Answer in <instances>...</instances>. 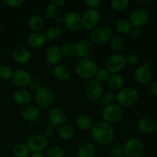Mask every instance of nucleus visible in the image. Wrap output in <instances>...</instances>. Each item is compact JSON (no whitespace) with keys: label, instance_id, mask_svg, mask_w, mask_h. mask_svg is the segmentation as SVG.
I'll list each match as a JSON object with an SVG mask.
<instances>
[{"label":"nucleus","instance_id":"1","mask_svg":"<svg viewBox=\"0 0 157 157\" xmlns=\"http://www.w3.org/2000/svg\"><path fill=\"white\" fill-rule=\"evenodd\" d=\"M90 131L94 142L101 147L110 145L115 138L113 126L104 121L94 123Z\"/></svg>","mask_w":157,"mask_h":157},{"label":"nucleus","instance_id":"2","mask_svg":"<svg viewBox=\"0 0 157 157\" xmlns=\"http://www.w3.org/2000/svg\"><path fill=\"white\" fill-rule=\"evenodd\" d=\"M139 92L133 87H123L116 93V103L123 108L134 106L139 100Z\"/></svg>","mask_w":157,"mask_h":157},{"label":"nucleus","instance_id":"3","mask_svg":"<svg viewBox=\"0 0 157 157\" xmlns=\"http://www.w3.org/2000/svg\"><path fill=\"white\" fill-rule=\"evenodd\" d=\"M98 70V64L90 58L80 59L75 65V71L81 78L90 80L94 78Z\"/></svg>","mask_w":157,"mask_h":157},{"label":"nucleus","instance_id":"4","mask_svg":"<svg viewBox=\"0 0 157 157\" xmlns=\"http://www.w3.org/2000/svg\"><path fill=\"white\" fill-rule=\"evenodd\" d=\"M123 148L126 157H141L144 153L145 145L140 138L131 137L126 141Z\"/></svg>","mask_w":157,"mask_h":157},{"label":"nucleus","instance_id":"5","mask_svg":"<svg viewBox=\"0 0 157 157\" xmlns=\"http://www.w3.org/2000/svg\"><path fill=\"white\" fill-rule=\"evenodd\" d=\"M113 35L112 29L108 25H98L90 32V41L93 44L102 45L109 42Z\"/></svg>","mask_w":157,"mask_h":157},{"label":"nucleus","instance_id":"6","mask_svg":"<svg viewBox=\"0 0 157 157\" xmlns=\"http://www.w3.org/2000/svg\"><path fill=\"white\" fill-rule=\"evenodd\" d=\"M124 115V108L118 105L117 103L105 106L102 110V117L104 121L111 125L121 121Z\"/></svg>","mask_w":157,"mask_h":157},{"label":"nucleus","instance_id":"7","mask_svg":"<svg viewBox=\"0 0 157 157\" xmlns=\"http://www.w3.org/2000/svg\"><path fill=\"white\" fill-rule=\"evenodd\" d=\"M55 101V94L51 88L42 87L36 92L35 98V106L38 109H46L50 107Z\"/></svg>","mask_w":157,"mask_h":157},{"label":"nucleus","instance_id":"8","mask_svg":"<svg viewBox=\"0 0 157 157\" xmlns=\"http://www.w3.org/2000/svg\"><path fill=\"white\" fill-rule=\"evenodd\" d=\"M48 145V140L41 133H35L29 136L26 141V146L31 153H41Z\"/></svg>","mask_w":157,"mask_h":157},{"label":"nucleus","instance_id":"9","mask_svg":"<svg viewBox=\"0 0 157 157\" xmlns=\"http://www.w3.org/2000/svg\"><path fill=\"white\" fill-rule=\"evenodd\" d=\"M127 63L125 58L120 53L112 54L106 62V69L110 74H119L125 68Z\"/></svg>","mask_w":157,"mask_h":157},{"label":"nucleus","instance_id":"10","mask_svg":"<svg viewBox=\"0 0 157 157\" xmlns=\"http://www.w3.org/2000/svg\"><path fill=\"white\" fill-rule=\"evenodd\" d=\"M82 26L87 30L92 31L99 25L101 15L98 10L87 9L81 15Z\"/></svg>","mask_w":157,"mask_h":157},{"label":"nucleus","instance_id":"11","mask_svg":"<svg viewBox=\"0 0 157 157\" xmlns=\"http://www.w3.org/2000/svg\"><path fill=\"white\" fill-rule=\"evenodd\" d=\"M149 20V14L147 11L142 8L135 9L130 12L129 16V21L132 27L140 29L144 27Z\"/></svg>","mask_w":157,"mask_h":157},{"label":"nucleus","instance_id":"12","mask_svg":"<svg viewBox=\"0 0 157 157\" xmlns=\"http://www.w3.org/2000/svg\"><path fill=\"white\" fill-rule=\"evenodd\" d=\"M64 24L71 32H78L82 27L81 15L75 11H70L64 16Z\"/></svg>","mask_w":157,"mask_h":157},{"label":"nucleus","instance_id":"13","mask_svg":"<svg viewBox=\"0 0 157 157\" xmlns=\"http://www.w3.org/2000/svg\"><path fill=\"white\" fill-rule=\"evenodd\" d=\"M85 94L90 101H96L101 99L104 93V87L102 84L96 80H90L85 87Z\"/></svg>","mask_w":157,"mask_h":157},{"label":"nucleus","instance_id":"14","mask_svg":"<svg viewBox=\"0 0 157 157\" xmlns=\"http://www.w3.org/2000/svg\"><path fill=\"white\" fill-rule=\"evenodd\" d=\"M12 82L18 88H25L32 80L30 72L25 69H18L12 74Z\"/></svg>","mask_w":157,"mask_h":157},{"label":"nucleus","instance_id":"15","mask_svg":"<svg viewBox=\"0 0 157 157\" xmlns=\"http://www.w3.org/2000/svg\"><path fill=\"white\" fill-rule=\"evenodd\" d=\"M75 55L81 59L90 58L94 52V44L89 40H82L75 44Z\"/></svg>","mask_w":157,"mask_h":157},{"label":"nucleus","instance_id":"16","mask_svg":"<svg viewBox=\"0 0 157 157\" xmlns=\"http://www.w3.org/2000/svg\"><path fill=\"white\" fill-rule=\"evenodd\" d=\"M48 119L52 125L58 128L65 124L67 115L63 109L60 107H53L48 113Z\"/></svg>","mask_w":157,"mask_h":157},{"label":"nucleus","instance_id":"17","mask_svg":"<svg viewBox=\"0 0 157 157\" xmlns=\"http://www.w3.org/2000/svg\"><path fill=\"white\" fill-rule=\"evenodd\" d=\"M134 78L136 82L141 85L148 84L152 79V71L150 67L145 64L138 66L134 71Z\"/></svg>","mask_w":157,"mask_h":157},{"label":"nucleus","instance_id":"18","mask_svg":"<svg viewBox=\"0 0 157 157\" xmlns=\"http://www.w3.org/2000/svg\"><path fill=\"white\" fill-rule=\"evenodd\" d=\"M63 58L61 47L58 45H52L46 50L45 59L51 65H58Z\"/></svg>","mask_w":157,"mask_h":157},{"label":"nucleus","instance_id":"19","mask_svg":"<svg viewBox=\"0 0 157 157\" xmlns=\"http://www.w3.org/2000/svg\"><path fill=\"white\" fill-rule=\"evenodd\" d=\"M20 114L21 118L25 121L28 122H35L39 119L41 111L40 109H38L35 105L29 104L21 108Z\"/></svg>","mask_w":157,"mask_h":157},{"label":"nucleus","instance_id":"20","mask_svg":"<svg viewBox=\"0 0 157 157\" xmlns=\"http://www.w3.org/2000/svg\"><path fill=\"white\" fill-rule=\"evenodd\" d=\"M156 121L152 117L146 116L143 117L138 121L136 124V127L138 130L141 133H150L155 131L156 127Z\"/></svg>","mask_w":157,"mask_h":157},{"label":"nucleus","instance_id":"21","mask_svg":"<svg viewBox=\"0 0 157 157\" xmlns=\"http://www.w3.org/2000/svg\"><path fill=\"white\" fill-rule=\"evenodd\" d=\"M32 54L30 51L25 47H17L12 52V58L19 64H25L30 61Z\"/></svg>","mask_w":157,"mask_h":157},{"label":"nucleus","instance_id":"22","mask_svg":"<svg viewBox=\"0 0 157 157\" xmlns=\"http://www.w3.org/2000/svg\"><path fill=\"white\" fill-rule=\"evenodd\" d=\"M12 99L15 104L23 107L30 104L32 101V94L25 88H19L14 92Z\"/></svg>","mask_w":157,"mask_h":157},{"label":"nucleus","instance_id":"23","mask_svg":"<svg viewBox=\"0 0 157 157\" xmlns=\"http://www.w3.org/2000/svg\"><path fill=\"white\" fill-rule=\"evenodd\" d=\"M45 35L43 32H34L29 34L27 37V44L32 48L38 49L43 47L45 44Z\"/></svg>","mask_w":157,"mask_h":157},{"label":"nucleus","instance_id":"24","mask_svg":"<svg viewBox=\"0 0 157 157\" xmlns=\"http://www.w3.org/2000/svg\"><path fill=\"white\" fill-rule=\"evenodd\" d=\"M52 74L53 76L60 81H68L71 76V70L64 64H58L54 66L52 69Z\"/></svg>","mask_w":157,"mask_h":157},{"label":"nucleus","instance_id":"25","mask_svg":"<svg viewBox=\"0 0 157 157\" xmlns=\"http://www.w3.org/2000/svg\"><path fill=\"white\" fill-rule=\"evenodd\" d=\"M94 124V123L91 117L88 114H85V113L78 115L75 119V124H76L77 127L83 131L90 130Z\"/></svg>","mask_w":157,"mask_h":157},{"label":"nucleus","instance_id":"26","mask_svg":"<svg viewBox=\"0 0 157 157\" xmlns=\"http://www.w3.org/2000/svg\"><path fill=\"white\" fill-rule=\"evenodd\" d=\"M107 82L111 91L117 92L124 87V78L119 74H110V78Z\"/></svg>","mask_w":157,"mask_h":157},{"label":"nucleus","instance_id":"27","mask_svg":"<svg viewBox=\"0 0 157 157\" xmlns=\"http://www.w3.org/2000/svg\"><path fill=\"white\" fill-rule=\"evenodd\" d=\"M97 150L94 146L90 143H84L81 144L78 149L77 156L78 157H95Z\"/></svg>","mask_w":157,"mask_h":157},{"label":"nucleus","instance_id":"28","mask_svg":"<svg viewBox=\"0 0 157 157\" xmlns=\"http://www.w3.org/2000/svg\"><path fill=\"white\" fill-rule=\"evenodd\" d=\"M44 18L38 15H33L29 18V26L34 32H41L44 29Z\"/></svg>","mask_w":157,"mask_h":157},{"label":"nucleus","instance_id":"29","mask_svg":"<svg viewBox=\"0 0 157 157\" xmlns=\"http://www.w3.org/2000/svg\"><path fill=\"white\" fill-rule=\"evenodd\" d=\"M57 134L63 140L68 141L73 139L75 136V130L71 126L64 124L57 128Z\"/></svg>","mask_w":157,"mask_h":157},{"label":"nucleus","instance_id":"30","mask_svg":"<svg viewBox=\"0 0 157 157\" xmlns=\"http://www.w3.org/2000/svg\"><path fill=\"white\" fill-rule=\"evenodd\" d=\"M132 25L129 20L125 18H121L117 21L115 23V29L117 32L121 35H126V34L130 33L132 29Z\"/></svg>","mask_w":157,"mask_h":157},{"label":"nucleus","instance_id":"31","mask_svg":"<svg viewBox=\"0 0 157 157\" xmlns=\"http://www.w3.org/2000/svg\"><path fill=\"white\" fill-rule=\"evenodd\" d=\"M110 44L111 48L117 53H120L125 48V41L121 35H113Z\"/></svg>","mask_w":157,"mask_h":157},{"label":"nucleus","instance_id":"32","mask_svg":"<svg viewBox=\"0 0 157 157\" xmlns=\"http://www.w3.org/2000/svg\"><path fill=\"white\" fill-rule=\"evenodd\" d=\"M12 153L15 157H29L31 153L26 144H18L12 148Z\"/></svg>","mask_w":157,"mask_h":157},{"label":"nucleus","instance_id":"33","mask_svg":"<svg viewBox=\"0 0 157 157\" xmlns=\"http://www.w3.org/2000/svg\"><path fill=\"white\" fill-rule=\"evenodd\" d=\"M61 33H62V32H61V29L59 26L53 25L48 29V30L44 34L47 40L55 41L61 37Z\"/></svg>","mask_w":157,"mask_h":157},{"label":"nucleus","instance_id":"34","mask_svg":"<svg viewBox=\"0 0 157 157\" xmlns=\"http://www.w3.org/2000/svg\"><path fill=\"white\" fill-rule=\"evenodd\" d=\"M100 100L104 105V107L115 104L116 103V94L111 90L110 91H105L103 93Z\"/></svg>","mask_w":157,"mask_h":157},{"label":"nucleus","instance_id":"35","mask_svg":"<svg viewBox=\"0 0 157 157\" xmlns=\"http://www.w3.org/2000/svg\"><path fill=\"white\" fill-rule=\"evenodd\" d=\"M58 8L51 2L48 4L44 9V15L48 19L55 18L58 15Z\"/></svg>","mask_w":157,"mask_h":157},{"label":"nucleus","instance_id":"36","mask_svg":"<svg viewBox=\"0 0 157 157\" xmlns=\"http://www.w3.org/2000/svg\"><path fill=\"white\" fill-rule=\"evenodd\" d=\"M110 4L114 11L122 12L127 9L129 6V1L128 0H111Z\"/></svg>","mask_w":157,"mask_h":157},{"label":"nucleus","instance_id":"37","mask_svg":"<svg viewBox=\"0 0 157 157\" xmlns=\"http://www.w3.org/2000/svg\"><path fill=\"white\" fill-rule=\"evenodd\" d=\"M61 53H62L63 57L65 58H72L75 55V44L71 43H65L61 47Z\"/></svg>","mask_w":157,"mask_h":157},{"label":"nucleus","instance_id":"38","mask_svg":"<svg viewBox=\"0 0 157 157\" xmlns=\"http://www.w3.org/2000/svg\"><path fill=\"white\" fill-rule=\"evenodd\" d=\"M45 157H64V150L60 146H52L48 150Z\"/></svg>","mask_w":157,"mask_h":157},{"label":"nucleus","instance_id":"39","mask_svg":"<svg viewBox=\"0 0 157 157\" xmlns=\"http://www.w3.org/2000/svg\"><path fill=\"white\" fill-rule=\"evenodd\" d=\"M110 72H109L106 68L98 69L96 75H95L94 78L97 81H98V82L102 84V83L107 82V80L110 78Z\"/></svg>","mask_w":157,"mask_h":157},{"label":"nucleus","instance_id":"40","mask_svg":"<svg viewBox=\"0 0 157 157\" xmlns=\"http://www.w3.org/2000/svg\"><path fill=\"white\" fill-rule=\"evenodd\" d=\"M12 69L9 66L6 65V64H2L0 65V78L5 81H8L12 78Z\"/></svg>","mask_w":157,"mask_h":157},{"label":"nucleus","instance_id":"41","mask_svg":"<svg viewBox=\"0 0 157 157\" xmlns=\"http://www.w3.org/2000/svg\"><path fill=\"white\" fill-rule=\"evenodd\" d=\"M109 154L111 157H119L124 155V148L120 144H115L112 146L109 150Z\"/></svg>","mask_w":157,"mask_h":157},{"label":"nucleus","instance_id":"42","mask_svg":"<svg viewBox=\"0 0 157 157\" xmlns=\"http://www.w3.org/2000/svg\"><path fill=\"white\" fill-rule=\"evenodd\" d=\"M124 58H125L126 63L129 65H136L140 61L139 55L135 52H130L127 54Z\"/></svg>","mask_w":157,"mask_h":157},{"label":"nucleus","instance_id":"43","mask_svg":"<svg viewBox=\"0 0 157 157\" xmlns=\"http://www.w3.org/2000/svg\"><path fill=\"white\" fill-rule=\"evenodd\" d=\"M84 4L87 6V9L97 10V9L101 6V0H86L84 1Z\"/></svg>","mask_w":157,"mask_h":157},{"label":"nucleus","instance_id":"44","mask_svg":"<svg viewBox=\"0 0 157 157\" xmlns=\"http://www.w3.org/2000/svg\"><path fill=\"white\" fill-rule=\"evenodd\" d=\"M44 136L46 137H52L55 135V133H57V128L55 127H54L53 125L52 124H48L45 127L44 130Z\"/></svg>","mask_w":157,"mask_h":157},{"label":"nucleus","instance_id":"45","mask_svg":"<svg viewBox=\"0 0 157 157\" xmlns=\"http://www.w3.org/2000/svg\"><path fill=\"white\" fill-rule=\"evenodd\" d=\"M5 3L9 7L16 9V8L20 7L24 3V1L23 0H6Z\"/></svg>","mask_w":157,"mask_h":157},{"label":"nucleus","instance_id":"46","mask_svg":"<svg viewBox=\"0 0 157 157\" xmlns=\"http://www.w3.org/2000/svg\"><path fill=\"white\" fill-rule=\"evenodd\" d=\"M29 86L30 87V88L35 92H38V90L42 87L41 83L40 82L38 79H32Z\"/></svg>","mask_w":157,"mask_h":157},{"label":"nucleus","instance_id":"47","mask_svg":"<svg viewBox=\"0 0 157 157\" xmlns=\"http://www.w3.org/2000/svg\"><path fill=\"white\" fill-rule=\"evenodd\" d=\"M130 35L133 39H138L141 35L140 29H136V28H132L131 31L130 32Z\"/></svg>","mask_w":157,"mask_h":157},{"label":"nucleus","instance_id":"48","mask_svg":"<svg viewBox=\"0 0 157 157\" xmlns=\"http://www.w3.org/2000/svg\"><path fill=\"white\" fill-rule=\"evenodd\" d=\"M150 90L153 95L157 96V81H153L150 86Z\"/></svg>","mask_w":157,"mask_h":157},{"label":"nucleus","instance_id":"49","mask_svg":"<svg viewBox=\"0 0 157 157\" xmlns=\"http://www.w3.org/2000/svg\"><path fill=\"white\" fill-rule=\"evenodd\" d=\"M51 3H52L53 5H55L57 7H61L63 6L66 3V0H52Z\"/></svg>","mask_w":157,"mask_h":157},{"label":"nucleus","instance_id":"50","mask_svg":"<svg viewBox=\"0 0 157 157\" xmlns=\"http://www.w3.org/2000/svg\"><path fill=\"white\" fill-rule=\"evenodd\" d=\"M54 19H55V21L56 24H64V16H63V15H58Z\"/></svg>","mask_w":157,"mask_h":157},{"label":"nucleus","instance_id":"51","mask_svg":"<svg viewBox=\"0 0 157 157\" xmlns=\"http://www.w3.org/2000/svg\"><path fill=\"white\" fill-rule=\"evenodd\" d=\"M29 157H45V155L43 154L42 153H32Z\"/></svg>","mask_w":157,"mask_h":157},{"label":"nucleus","instance_id":"52","mask_svg":"<svg viewBox=\"0 0 157 157\" xmlns=\"http://www.w3.org/2000/svg\"><path fill=\"white\" fill-rule=\"evenodd\" d=\"M155 131H156V133H157V124H156V129H155Z\"/></svg>","mask_w":157,"mask_h":157},{"label":"nucleus","instance_id":"53","mask_svg":"<svg viewBox=\"0 0 157 157\" xmlns=\"http://www.w3.org/2000/svg\"><path fill=\"white\" fill-rule=\"evenodd\" d=\"M119 157H126V156H124V155H123V156H119Z\"/></svg>","mask_w":157,"mask_h":157}]
</instances>
